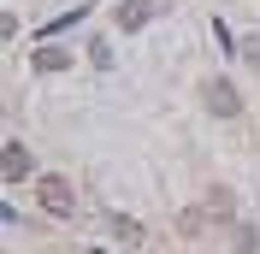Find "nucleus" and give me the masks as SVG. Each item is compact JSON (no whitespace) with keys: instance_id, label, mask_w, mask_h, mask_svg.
Returning <instances> with one entry per match:
<instances>
[{"instance_id":"nucleus-4","label":"nucleus","mask_w":260,"mask_h":254,"mask_svg":"<svg viewBox=\"0 0 260 254\" xmlns=\"http://www.w3.org/2000/svg\"><path fill=\"white\" fill-rule=\"evenodd\" d=\"M154 12H160L154 0H124V6H118V24H124V30H142Z\"/></svg>"},{"instance_id":"nucleus-5","label":"nucleus","mask_w":260,"mask_h":254,"mask_svg":"<svg viewBox=\"0 0 260 254\" xmlns=\"http://www.w3.org/2000/svg\"><path fill=\"white\" fill-rule=\"evenodd\" d=\"M65 65H71L65 48H36V71H65Z\"/></svg>"},{"instance_id":"nucleus-6","label":"nucleus","mask_w":260,"mask_h":254,"mask_svg":"<svg viewBox=\"0 0 260 254\" xmlns=\"http://www.w3.org/2000/svg\"><path fill=\"white\" fill-rule=\"evenodd\" d=\"M118 242H124V248H142V225H130V219H118Z\"/></svg>"},{"instance_id":"nucleus-2","label":"nucleus","mask_w":260,"mask_h":254,"mask_svg":"<svg viewBox=\"0 0 260 254\" xmlns=\"http://www.w3.org/2000/svg\"><path fill=\"white\" fill-rule=\"evenodd\" d=\"M201 101H207V112H213V118H237V112H243V95H237L225 77H213L207 89H201Z\"/></svg>"},{"instance_id":"nucleus-1","label":"nucleus","mask_w":260,"mask_h":254,"mask_svg":"<svg viewBox=\"0 0 260 254\" xmlns=\"http://www.w3.org/2000/svg\"><path fill=\"white\" fill-rule=\"evenodd\" d=\"M36 201H42V213L65 219V213L77 207V195H71V183H65V177H42V183H36Z\"/></svg>"},{"instance_id":"nucleus-3","label":"nucleus","mask_w":260,"mask_h":254,"mask_svg":"<svg viewBox=\"0 0 260 254\" xmlns=\"http://www.w3.org/2000/svg\"><path fill=\"white\" fill-rule=\"evenodd\" d=\"M0 177H6V183H24V177H30V148H24V142L0 148Z\"/></svg>"}]
</instances>
